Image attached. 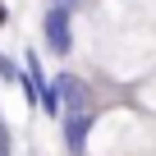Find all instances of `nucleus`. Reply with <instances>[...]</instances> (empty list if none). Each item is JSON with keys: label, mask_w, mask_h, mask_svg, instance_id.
<instances>
[{"label": "nucleus", "mask_w": 156, "mask_h": 156, "mask_svg": "<svg viewBox=\"0 0 156 156\" xmlns=\"http://www.w3.org/2000/svg\"><path fill=\"white\" fill-rule=\"evenodd\" d=\"M0 156H14V147H9V124L0 119Z\"/></svg>", "instance_id": "5"}, {"label": "nucleus", "mask_w": 156, "mask_h": 156, "mask_svg": "<svg viewBox=\"0 0 156 156\" xmlns=\"http://www.w3.org/2000/svg\"><path fill=\"white\" fill-rule=\"evenodd\" d=\"M51 5H60V9H78L83 0H51Z\"/></svg>", "instance_id": "6"}, {"label": "nucleus", "mask_w": 156, "mask_h": 156, "mask_svg": "<svg viewBox=\"0 0 156 156\" xmlns=\"http://www.w3.org/2000/svg\"><path fill=\"white\" fill-rule=\"evenodd\" d=\"M5 19H9V9H5V0H0V23H5Z\"/></svg>", "instance_id": "7"}, {"label": "nucleus", "mask_w": 156, "mask_h": 156, "mask_svg": "<svg viewBox=\"0 0 156 156\" xmlns=\"http://www.w3.org/2000/svg\"><path fill=\"white\" fill-rule=\"evenodd\" d=\"M0 78L5 83H23V64H14L9 55H0Z\"/></svg>", "instance_id": "4"}, {"label": "nucleus", "mask_w": 156, "mask_h": 156, "mask_svg": "<svg viewBox=\"0 0 156 156\" xmlns=\"http://www.w3.org/2000/svg\"><path fill=\"white\" fill-rule=\"evenodd\" d=\"M41 37H46V51L51 55H69L73 51V9L51 5L46 19H41Z\"/></svg>", "instance_id": "1"}, {"label": "nucleus", "mask_w": 156, "mask_h": 156, "mask_svg": "<svg viewBox=\"0 0 156 156\" xmlns=\"http://www.w3.org/2000/svg\"><path fill=\"white\" fill-rule=\"evenodd\" d=\"M60 124H64V151H69V156H83V151H87V133L97 129V115H92V110H87V115H64Z\"/></svg>", "instance_id": "2"}, {"label": "nucleus", "mask_w": 156, "mask_h": 156, "mask_svg": "<svg viewBox=\"0 0 156 156\" xmlns=\"http://www.w3.org/2000/svg\"><path fill=\"white\" fill-rule=\"evenodd\" d=\"M55 87H60V97H64V115H87V110H92V101H87V83H83L78 73H60Z\"/></svg>", "instance_id": "3"}]
</instances>
